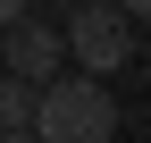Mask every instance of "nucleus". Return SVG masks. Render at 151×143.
Here are the masks:
<instances>
[{
	"label": "nucleus",
	"instance_id": "nucleus-1",
	"mask_svg": "<svg viewBox=\"0 0 151 143\" xmlns=\"http://www.w3.org/2000/svg\"><path fill=\"white\" fill-rule=\"evenodd\" d=\"M34 143H109L118 135V93L101 76H50L34 93Z\"/></svg>",
	"mask_w": 151,
	"mask_h": 143
},
{
	"label": "nucleus",
	"instance_id": "nucleus-2",
	"mask_svg": "<svg viewBox=\"0 0 151 143\" xmlns=\"http://www.w3.org/2000/svg\"><path fill=\"white\" fill-rule=\"evenodd\" d=\"M59 42H67V59L84 67V76H118V67L134 59V17H126L118 0H84L59 25Z\"/></svg>",
	"mask_w": 151,
	"mask_h": 143
},
{
	"label": "nucleus",
	"instance_id": "nucleus-3",
	"mask_svg": "<svg viewBox=\"0 0 151 143\" xmlns=\"http://www.w3.org/2000/svg\"><path fill=\"white\" fill-rule=\"evenodd\" d=\"M59 59H67V42H59V25L50 17H17V25H0V76H17V84H50L59 76Z\"/></svg>",
	"mask_w": 151,
	"mask_h": 143
},
{
	"label": "nucleus",
	"instance_id": "nucleus-4",
	"mask_svg": "<svg viewBox=\"0 0 151 143\" xmlns=\"http://www.w3.org/2000/svg\"><path fill=\"white\" fill-rule=\"evenodd\" d=\"M34 93H42V84H17V76H0V126H34Z\"/></svg>",
	"mask_w": 151,
	"mask_h": 143
},
{
	"label": "nucleus",
	"instance_id": "nucleus-5",
	"mask_svg": "<svg viewBox=\"0 0 151 143\" xmlns=\"http://www.w3.org/2000/svg\"><path fill=\"white\" fill-rule=\"evenodd\" d=\"M34 9V0H0V25H17V17H25Z\"/></svg>",
	"mask_w": 151,
	"mask_h": 143
},
{
	"label": "nucleus",
	"instance_id": "nucleus-6",
	"mask_svg": "<svg viewBox=\"0 0 151 143\" xmlns=\"http://www.w3.org/2000/svg\"><path fill=\"white\" fill-rule=\"evenodd\" d=\"M118 9H126V17H143V25H151V0H118Z\"/></svg>",
	"mask_w": 151,
	"mask_h": 143
},
{
	"label": "nucleus",
	"instance_id": "nucleus-7",
	"mask_svg": "<svg viewBox=\"0 0 151 143\" xmlns=\"http://www.w3.org/2000/svg\"><path fill=\"white\" fill-rule=\"evenodd\" d=\"M0 143H34V135H25V126H0Z\"/></svg>",
	"mask_w": 151,
	"mask_h": 143
}]
</instances>
